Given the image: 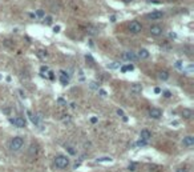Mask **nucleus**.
I'll return each mask as SVG.
<instances>
[{
	"instance_id": "nucleus-4",
	"label": "nucleus",
	"mask_w": 194,
	"mask_h": 172,
	"mask_svg": "<svg viewBox=\"0 0 194 172\" xmlns=\"http://www.w3.org/2000/svg\"><path fill=\"white\" fill-rule=\"evenodd\" d=\"M142 29V26L138 23V21H131L129 23V31L132 33H140Z\"/></svg>"
},
{
	"instance_id": "nucleus-5",
	"label": "nucleus",
	"mask_w": 194,
	"mask_h": 172,
	"mask_svg": "<svg viewBox=\"0 0 194 172\" xmlns=\"http://www.w3.org/2000/svg\"><path fill=\"white\" fill-rule=\"evenodd\" d=\"M149 116L152 119H159V117L162 116V112H161L159 108H150L149 109Z\"/></svg>"
},
{
	"instance_id": "nucleus-3",
	"label": "nucleus",
	"mask_w": 194,
	"mask_h": 172,
	"mask_svg": "<svg viewBox=\"0 0 194 172\" xmlns=\"http://www.w3.org/2000/svg\"><path fill=\"white\" fill-rule=\"evenodd\" d=\"M9 122L13 124V126H16V127H19V128H24L25 127V119L24 117H21V116H18V117H11L9 119Z\"/></svg>"
},
{
	"instance_id": "nucleus-41",
	"label": "nucleus",
	"mask_w": 194,
	"mask_h": 172,
	"mask_svg": "<svg viewBox=\"0 0 194 172\" xmlns=\"http://www.w3.org/2000/svg\"><path fill=\"white\" fill-rule=\"evenodd\" d=\"M90 122H92V123H97V117H95V116L90 117Z\"/></svg>"
},
{
	"instance_id": "nucleus-40",
	"label": "nucleus",
	"mask_w": 194,
	"mask_h": 172,
	"mask_svg": "<svg viewBox=\"0 0 194 172\" xmlns=\"http://www.w3.org/2000/svg\"><path fill=\"white\" fill-rule=\"evenodd\" d=\"M100 95H101V96H107V92L102 91V90H100Z\"/></svg>"
},
{
	"instance_id": "nucleus-10",
	"label": "nucleus",
	"mask_w": 194,
	"mask_h": 172,
	"mask_svg": "<svg viewBox=\"0 0 194 172\" xmlns=\"http://www.w3.org/2000/svg\"><path fill=\"white\" fill-rule=\"evenodd\" d=\"M182 144L185 147H191L194 144V137L191 136V135H189V136H185L182 140Z\"/></svg>"
},
{
	"instance_id": "nucleus-45",
	"label": "nucleus",
	"mask_w": 194,
	"mask_h": 172,
	"mask_svg": "<svg viewBox=\"0 0 194 172\" xmlns=\"http://www.w3.org/2000/svg\"><path fill=\"white\" fill-rule=\"evenodd\" d=\"M122 1H124V3H131L132 0H122Z\"/></svg>"
},
{
	"instance_id": "nucleus-13",
	"label": "nucleus",
	"mask_w": 194,
	"mask_h": 172,
	"mask_svg": "<svg viewBox=\"0 0 194 172\" xmlns=\"http://www.w3.org/2000/svg\"><path fill=\"white\" fill-rule=\"evenodd\" d=\"M27 115H28V117L31 119V122L35 124V126H39V119H37V116L36 115H33L31 111H27Z\"/></svg>"
},
{
	"instance_id": "nucleus-35",
	"label": "nucleus",
	"mask_w": 194,
	"mask_h": 172,
	"mask_svg": "<svg viewBox=\"0 0 194 172\" xmlns=\"http://www.w3.org/2000/svg\"><path fill=\"white\" fill-rule=\"evenodd\" d=\"M164 96H165V97H170V96H171V93L169 92V91H165V92H164Z\"/></svg>"
},
{
	"instance_id": "nucleus-1",
	"label": "nucleus",
	"mask_w": 194,
	"mask_h": 172,
	"mask_svg": "<svg viewBox=\"0 0 194 172\" xmlns=\"http://www.w3.org/2000/svg\"><path fill=\"white\" fill-rule=\"evenodd\" d=\"M23 146H24V139L21 136H16L9 141V148H11V151H13V152L20 151V149L23 148Z\"/></svg>"
},
{
	"instance_id": "nucleus-27",
	"label": "nucleus",
	"mask_w": 194,
	"mask_h": 172,
	"mask_svg": "<svg viewBox=\"0 0 194 172\" xmlns=\"http://www.w3.org/2000/svg\"><path fill=\"white\" fill-rule=\"evenodd\" d=\"M44 23H45V24H51V23H52V18H51V16L44 18Z\"/></svg>"
},
{
	"instance_id": "nucleus-43",
	"label": "nucleus",
	"mask_w": 194,
	"mask_h": 172,
	"mask_svg": "<svg viewBox=\"0 0 194 172\" xmlns=\"http://www.w3.org/2000/svg\"><path fill=\"white\" fill-rule=\"evenodd\" d=\"M19 93H20V96H21V97H23V99H24V97H25V95H24V92H23V91H21V90H20V91H19Z\"/></svg>"
},
{
	"instance_id": "nucleus-2",
	"label": "nucleus",
	"mask_w": 194,
	"mask_h": 172,
	"mask_svg": "<svg viewBox=\"0 0 194 172\" xmlns=\"http://www.w3.org/2000/svg\"><path fill=\"white\" fill-rule=\"evenodd\" d=\"M55 166L60 169L67 168V167L69 166V159H68L67 156H64V155H59V156L55 158Z\"/></svg>"
},
{
	"instance_id": "nucleus-33",
	"label": "nucleus",
	"mask_w": 194,
	"mask_h": 172,
	"mask_svg": "<svg viewBox=\"0 0 194 172\" xmlns=\"http://www.w3.org/2000/svg\"><path fill=\"white\" fill-rule=\"evenodd\" d=\"M169 38L176 39V38H177V33H176V32H170V33H169Z\"/></svg>"
},
{
	"instance_id": "nucleus-34",
	"label": "nucleus",
	"mask_w": 194,
	"mask_h": 172,
	"mask_svg": "<svg viewBox=\"0 0 194 172\" xmlns=\"http://www.w3.org/2000/svg\"><path fill=\"white\" fill-rule=\"evenodd\" d=\"M43 72H48V67H47V65H43V67H41V73Z\"/></svg>"
},
{
	"instance_id": "nucleus-24",
	"label": "nucleus",
	"mask_w": 194,
	"mask_h": 172,
	"mask_svg": "<svg viewBox=\"0 0 194 172\" xmlns=\"http://www.w3.org/2000/svg\"><path fill=\"white\" fill-rule=\"evenodd\" d=\"M85 59H87V61H89L90 64H95V60H93L92 55H87V56H85Z\"/></svg>"
},
{
	"instance_id": "nucleus-38",
	"label": "nucleus",
	"mask_w": 194,
	"mask_h": 172,
	"mask_svg": "<svg viewBox=\"0 0 194 172\" xmlns=\"http://www.w3.org/2000/svg\"><path fill=\"white\" fill-rule=\"evenodd\" d=\"M59 31H60V27H53V32H59Z\"/></svg>"
},
{
	"instance_id": "nucleus-6",
	"label": "nucleus",
	"mask_w": 194,
	"mask_h": 172,
	"mask_svg": "<svg viewBox=\"0 0 194 172\" xmlns=\"http://www.w3.org/2000/svg\"><path fill=\"white\" fill-rule=\"evenodd\" d=\"M150 137H152V134L149 129H142L141 134H140V140H142L145 143H148L149 140H150Z\"/></svg>"
},
{
	"instance_id": "nucleus-17",
	"label": "nucleus",
	"mask_w": 194,
	"mask_h": 172,
	"mask_svg": "<svg viewBox=\"0 0 194 172\" xmlns=\"http://www.w3.org/2000/svg\"><path fill=\"white\" fill-rule=\"evenodd\" d=\"M47 56H48V52H47L45 50H39L37 51V58L39 59H41V60H43V59H45Z\"/></svg>"
},
{
	"instance_id": "nucleus-9",
	"label": "nucleus",
	"mask_w": 194,
	"mask_h": 172,
	"mask_svg": "<svg viewBox=\"0 0 194 172\" xmlns=\"http://www.w3.org/2000/svg\"><path fill=\"white\" fill-rule=\"evenodd\" d=\"M150 35H153V36L162 35V27H159V26H153V27H150Z\"/></svg>"
},
{
	"instance_id": "nucleus-14",
	"label": "nucleus",
	"mask_w": 194,
	"mask_h": 172,
	"mask_svg": "<svg viewBox=\"0 0 194 172\" xmlns=\"http://www.w3.org/2000/svg\"><path fill=\"white\" fill-rule=\"evenodd\" d=\"M158 79L164 80V82L168 80L169 79V72H168V71H159V72H158Z\"/></svg>"
},
{
	"instance_id": "nucleus-26",
	"label": "nucleus",
	"mask_w": 194,
	"mask_h": 172,
	"mask_svg": "<svg viewBox=\"0 0 194 172\" xmlns=\"http://www.w3.org/2000/svg\"><path fill=\"white\" fill-rule=\"evenodd\" d=\"M67 149H68V152H69L71 155H76V151H75V149H73V147L67 146Z\"/></svg>"
},
{
	"instance_id": "nucleus-25",
	"label": "nucleus",
	"mask_w": 194,
	"mask_h": 172,
	"mask_svg": "<svg viewBox=\"0 0 194 172\" xmlns=\"http://www.w3.org/2000/svg\"><path fill=\"white\" fill-rule=\"evenodd\" d=\"M108 67H109L110 70H116V68H119L120 65H119V63H112V64H109Z\"/></svg>"
},
{
	"instance_id": "nucleus-44",
	"label": "nucleus",
	"mask_w": 194,
	"mask_h": 172,
	"mask_svg": "<svg viewBox=\"0 0 194 172\" xmlns=\"http://www.w3.org/2000/svg\"><path fill=\"white\" fill-rule=\"evenodd\" d=\"M176 172H186V169H183V168H178Z\"/></svg>"
},
{
	"instance_id": "nucleus-7",
	"label": "nucleus",
	"mask_w": 194,
	"mask_h": 172,
	"mask_svg": "<svg viewBox=\"0 0 194 172\" xmlns=\"http://www.w3.org/2000/svg\"><path fill=\"white\" fill-rule=\"evenodd\" d=\"M164 16V12L162 11H153L150 14H148L146 18L148 19H152V20H157V19H161Z\"/></svg>"
},
{
	"instance_id": "nucleus-37",
	"label": "nucleus",
	"mask_w": 194,
	"mask_h": 172,
	"mask_svg": "<svg viewBox=\"0 0 194 172\" xmlns=\"http://www.w3.org/2000/svg\"><path fill=\"white\" fill-rule=\"evenodd\" d=\"M117 115H120V116H124V111H122V109H117Z\"/></svg>"
},
{
	"instance_id": "nucleus-8",
	"label": "nucleus",
	"mask_w": 194,
	"mask_h": 172,
	"mask_svg": "<svg viewBox=\"0 0 194 172\" xmlns=\"http://www.w3.org/2000/svg\"><path fill=\"white\" fill-rule=\"evenodd\" d=\"M122 59L124 60H131V61L138 60V58H137V55L134 52H124L122 53Z\"/></svg>"
},
{
	"instance_id": "nucleus-39",
	"label": "nucleus",
	"mask_w": 194,
	"mask_h": 172,
	"mask_svg": "<svg viewBox=\"0 0 194 172\" xmlns=\"http://www.w3.org/2000/svg\"><path fill=\"white\" fill-rule=\"evenodd\" d=\"M49 79H51V80L55 79V75H53V72H51V71H49Z\"/></svg>"
},
{
	"instance_id": "nucleus-31",
	"label": "nucleus",
	"mask_w": 194,
	"mask_h": 172,
	"mask_svg": "<svg viewBox=\"0 0 194 172\" xmlns=\"http://www.w3.org/2000/svg\"><path fill=\"white\" fill-rule=\"evenodd\" d=\"M63 122L64 123H71V116H68V115H67V116H64L63 117Z\"/></svg>"
},
{
	"instance_id": "nucleus-16",
	"label": "nucleus",
	"mask_w": 194,
	"mask_h": 172,
	"mask_svg": "<svg viewBox=\"0 0 194 172\" xmlns=\"http://www.w3.org/2000/svg\"><path fill=\"white\" fill-rule=\"evenodd\" d=\"M182 116L185 117V119H190V117L193 116V111L189 109V108H185V109L182 111Z\"/></svg>"
},
{
	"instance_id": "nucleus-42",
	"label": "nucleus",
	"mask_w": 194,
	"mask_h": 172,
	"mask_svg": "<svg viewBox=\"0 0 194 172\" xmlns=\"http://www.w3.org/2000/svg\"><path fill=\"white\" fill-rule=\"evenodd\" d=\"M154 92H156V93H159V92H161V88L156 87V88H154Z\"/></svg>"
},
{
	"instance_id": "nucleus-18",
	"label": "nucleus",
	"mask_w": 194,
	"mask_h": 172,
	"mask_svg": "<svg viewBox=\"0 0 194 172\" xmlns=\"http://www.w3.org/2000/svg\"><path fill=\"white\" fill-rule=\"evenodd\" d=\"M87 32L89 33V35H96V33H97V29H96L95 27H92V26H88L87 27Z\"/></svg>"
},
{
	"instance_id": "nucleus-11",
	"label": "nucleus",
	"mask_w": 194,
	"mask_h": 172,
	"mask_svg": "<svg viewBox=\"0 0 194 172\" xmlns=\"http://www.w3.org/2000/svg\"><path fill=\"white\" fill-rule=\"evenodd\" d=\"M141 91H142V85L138 84V83H136V84H133L131 87V92L134 93V95H138V93H141Z\"/></svg>"
},
{
	"instance_id": "nucleus-32",
	"label": "nucleus",
	"mask_w": 194,
	"mask_h": 172,
	"mask_svg": "<svg viewBox=\"0 0 194 172\" xmlns=\"http://www.w3.org/2000/svg\"><path fill=\"white\" fill-rule=\"evenodd\" d=\"M4 45H6V47H11L12 45V41L7 39V40H4Z\"/></svg>"
},
{
	"instance_id": "nucleus-19",
	"label": "nucleus",
	"mask_w": 194,
	"mask_h": 172,
	"mask_svg": "<svg viewBox=\"0 0 194 172\" xmlns=\"http://www.w3.org/2000/svg\"><path fill=\"white\" fill-rule=\"evenodd\" d=\"M133 70H134V65L133 64H126V65H124V67L121 68L122 72H126V71H133Z\"/></svg>"
},
{
	"instance_id": "nucleus-30",
	"label": "nucleus",
	"mask_w": 194,
	"mask_h": 172,
	"mask_svg": "<svg viewBox=\"0 0 194 172\" xmlns=\"http://www.w3.org/2000/svg\"><path fill=\"white\" fill-rule=\"evenodd\" d=\"M57 103H59V104H60V105H67V102H65V100H64V99H61V97L57 100Z\"/></svg>"
},
{
	"instance_id": "nucleus-36",
	"label": "nucleus",
	"mask_w": 194,
	"mask_h": 172,
	"mask_svg": "<svg viewBox=\"0 0 194 172\" xmlns=\"http://www.w3.org/2000/svg\"><path fill=\"white\" fill-rule=\"evenodd\" d=\"M181 65H182V61H177V63H176V67L177 68H182Z\"/></svg>"
},
{
	"instance_id": "nucleus-23",
	"label": "nucleus",
	"mask_w": 194,
	"mask_h": 172,
	"mask_svg": "<svg viewBox=\"0 0 194 172\" xmlns=\"http://www.w3.org/2000/svg\"><path fill=\"white\" fill-rule=\"evenodd\" d=\"M136 168H137V164H134V163H132V164H129V167H128V169L129 171H136Z\"/></svg>"
},
{
	"instance_id": "nucleus-21",
	"label": "nucleus",
	"mask_w": 194,
	"mask_h": 172,
	"mask_svg": "<svg viewBox=\"0 0 194 172\" xmlns=\"http://www.w3.org/2000/svg\"><path fill=\"white\" fill-rule=\"evenodd\" d=\"M97 161H99V163H101V161H112V158H109V156H104V158H99Z\"/></svg>"
},
{
	"instance_id": "nucleus-22",
	"label": "nucleus",
	"mask_w": 194,
	"mask_h": 172,
	"mask_svg": "<svg viewBox=\"0 0 194 172\" xmlns=\"http://www.w3.org/2000/svg\"><path fill=\"white\" fill-rule=\"evenodd\" d=\"M89 87H90V90H99L100 88V85H99V83H95V82H92L89 84Z\"/></svg>"
},
{
	"instance_id": "nucleus-20",
	"label": "nucleus",
	"mask_w": 194,
	"mask_h": 172,
	"mask_svg": "<svg viewBox=\"0 0 194 172\" xmlns=\"http://www.w3.org/2000/svg\"><path fill=\"white\" fill-rule=\"evenodd\" d=\"M35 14H36V15H35L36 18H45V12H44L43 9H37Z\"/></svg>"
},
{
	"instance_id": "nucleus-28",
	"label": "nucleus",
	"mask_w": 194,
	"mask_h": 172,
	"mask_svg": "<svg viewBox=\"0 0 194 172\" xmlns=\"http://www.w3.org/2000/svg\"><path fill=\"white\" fill-rule=\"evenodd\" d=\"M146 144H148V143H145V141H142V140H138L136 146H137V147H145Z\"/></svg>"
},
{
	"instance_id": "nucleus-12",
	"label": "nucleus",
	"mask_w": 194,
	"mask_h": 172,
	"mask_svg": "<svg viewBox=\"0 0 194 172\" xmlns=\"http://www.w3.org/2000/svg\"><path fill=\"white\" fill-rule=\"evenodd\" d=\"M61 77H60V82H61V84L63 85H67L68 83H69V77H68V75L64 71H61Z\"/></svg>"
},
{
	"instance_id": "nucleus-15",
	"label": "nucleus",
	"mask_w": 194,
	"mask_h": 172,
	"mask_svg": "<svg viewBox=\"0 0 194 172\" xmlns=\"http://www.w3.org/2000/svg\"><path fill=\"white\" fill-rule=\"evenodd\" d=\"M137 58H141V59H148L149 58V52L145 48H141V50L138 51V56Z\"/></svg>"
},
{
	"instance_id": "nucleus-29",
	"label": "nucleus",
	"mask_w": 194,
	"mask_h": 172,
	"mask_svg": "<svg viewBox=\"0 0 194 172\" xmlns=\"http://www.w3.org/2000/svg\"><path fill=\"white\" fill-rule=\"evenodd\" d=\"M148 3H150V4H161L162 1H161V0H148Z\"/></svg>"
}]
</instances>
